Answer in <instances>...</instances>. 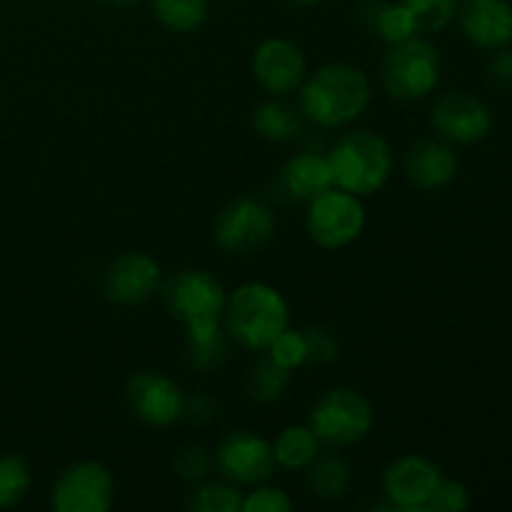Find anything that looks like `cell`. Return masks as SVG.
<instances>
[{
	"mask_svg": "<svg viewBox=\"0 0 512 512\" xmlns=\"http://www.w3.org/2000/svg\"><path fill=\"white\" fill-rule=\"evenodd\" d=\"M195 512H243V493L233 483H208L190 498Z\"/></svg>",
	"mask_w": 512,
	"mask_h": 512,
	"instance_id": "28",
	"label": "cell"
},
{
	"mask_svg": "<svg viewBox=\"0 0 512 512\" xmlns=\"http://www.w3.org/2000/svg\"><path fill=\"white\" fill-rule=\"evenodd\" d=\"M443 480L440 468L423 455H403L383 475V493L395 510L425 512Z\"/></svg>",
	"mask_w": 512,
	"mask_h": 512,
	"instance_id": "13",
	"label": "cell"
},
{
	"mask_svg": "<svg viewBox=\"0 0 512 512\" xmlns=\"http://www.w3.org/2000/svg\"><path fill=\"white\" fill-rule=\"evenodd\" d=\"M185 360L198 373H213L228 358V335L220 320H198L185 325Z\"/></svg>",
	"mask_w": 512,
	"mask_h": 512,
	"instance_id": "19",
	"label": "cell"
},
{
	"mask_svg": "<svg viewBox=\"0 0 512 512\" xmlns=\"http://www.w3.org/2000/svg\"><path fill=\"white\" fill-rule=\"evenodd\" d=\"M288 385H290V370H285L283 365L275 363L270 355L260 358L258 363L250 368L248 393L255 403L260 405L275 403V400L283 398Z\"/></svg>",
	"mask_w": 512,
	"mask_h": 512,
	"instance_id": "25",
	"label": "cell"
},
{
	"mask_svg": "<svg viewBox=\"0 0 512 512\" xmlns=\"http://www.w3.org/2000/svg\"><path fill=\"white\" fill-rule=\"evenodd\" d=\"M363 20L365 28L388 45L403 43V40L413 38V35H420L413 13H410L403 0L400 3H390V0H365Z\"/></svg>",
	"mask_w": 512,
	"mask_h": 512,
	"instance_id": "20",
	"label": "cell"
},
{
	"mask_svg": "<svg viewBox=\"0 0 512 512\" xmlns=\"http://www.w3.org/2000/svg\"><path fill=\"white\" fill-rule=\"evenodd\" d=\"M225 328L238 345L263 353L290 325V308L283 293L268 283H245L228 295Z\"/></svg>",
	"mask_w": 512,
	"mask_h": 512,
	"instance_id": "2",
	"label": "cell"
},
{
	"mask_svg": "<svg viewBox=\"0 0 512 512\" xmlns=\"http://www.w3.org/2000/svg\"><path fill=\"white\" fill-rule=\"evenodd\" d=\"M228 483L233 485H260L268 483L275 473L273 448L265 438L250 430H235L218 443L213 458Z\"/></svg>",
	"mask_w": 512,
	"mask_h": 512,
	"instance_id": "11",
	"label": "cell"
},
{
	"mask_svg": "<svg viewBox=\"0 0 512 512\" xmlns=\"http://www.w3.org/2000/svg\"><path fill=\"white\" fill-rule=\"evenodd\" d=\"M308 488L315 498L335 503L350 488V465L340 455H320L308 465Z\"/></svg>",
	"mask_w": 512,
	"mask_h": 512,
	"instance_id": "23",
	"label": "cell"
},
{
	"mask_svg": "<svg viewBox=\"0 0 512 512\" xmlns=\"http://www.w3.org/2000/svg\"><path fill=\"white\" fill-rule=\"evenodd\" d=\"M228 303L223 283L213 273L200 268H185L163 285V305L183 325L198 320H220Z\"/></svg>",
	"mask_w": 512,
	"mask_h": 512,
	"instance_id": "7",
	"label": "cell"
},
{
	"mask_svg": "<svg viewBox=\"0 0 512 512\" xmlns=\"http://www.w3.org/2000/svg\"><path fill=\"white\" fill-rule=\"evenodd\" d=\"M370 103V80L363 68L328 63L315 70L298 88V108L305 120L320 128H343L365 113Z\"/></svg>",
	"mask_w": 512,
	"mask_h": 512,
	"instance_id": "1",
	"label": "cell"
},
{
	"mask_svg": "<svg viewBox=\"0 0 512 512\" xmlns=\"http://www.w3.org/2000/svg\"><path fill=\"white\" fill-rule=\"evenodd\" d=\"M303 113L298 105H290L285 100H265L250 115V125H253L255 135L270 143H288L295 140L303 130Z\"/></svg>",
	"mask_w": 512,
	"mask_h": 512,
	"instance_id": "21",
	"label": "cell"
},
{
	"mask_svg": "<svg viewBox=\"0 0 512 512\" xmlns=\"http://www.w3.org/2000/svg\"><path fill=\"white\" fill-rule=\"evenodd\" d=\"M273 448L275 468L283 470H305L320 453L318 435L310 430V425H288L278 433Z\"/></svg>",
	"mask_w": 512,
	"mask_h": 512,
	"instance_id": "22",
	"label": "cell"
},
{
	"mask_svg": "<svg viewBox=\"0 0 512 512\" xmlns=\"http://www.w3.org/2000/svg\"><path fill=\"white\" fill-rule=\"evenodd\" d=\"M103 5H110V8H130V5L140 3V0H100Z\"/></svg>",
	"mask_w": 512,
	"mask_h": 512,
	"instance_id": "36",
	"label": "cell"
},
{
	"mask_svg": "<svg viewBox=\"0 0 512 512\" xmlns=\"http://www.w3.org/2000/svg\"><path fill=\"white\" fill-rule=\"evenodd\" d=\"M455 20L475 48L493 53L512 43L510 0H460Z\"/></svg>",
	"mask_w": 512,
	"mask_h": 512,
	"instance_id": "16",
	"label": "cell"
},
{
	"mask_svg": "<svg viewBox=\"0 0 512 512\" xmlns=\"http://www.w3.org/2000/svg\"><path fill=\"white\" fill-rule=\"evenodd\" d=\"M160 265L148 253H123L103 275V293L115 305H140L160 290Z\"/></svg>",
	"mask_w": 512,
	"mask_h": 512,
	"instance_id": "15",
	"label": "cell"
},
{
	"mask_svg": "<svg viewBox=\"0 0 512 512\" xmlns=\"http://www.w3.org/2000/svg\"><path fill=\"white\" fill-rule=\"evenodd\" d=\"M193 423H213L218 418V405L208 395H198L193 400H185V413Z\"/></svg>",
	"mask_w": 512,
	"mask_h": 512,
	"instance_id": "35",
	"label": "cell"
},
{
	"mask_svg": "<svg viewBox=\"0 0 512 512\" xmlns=\"http://www.w3.org/2000/svg\"><path fill=\"white\" fill-rule=\"evenodd\" d=\"M295 508L293 498L283 488L260 483L243 495V512H290Z\"/></svg>",
	"mask_w": 512,
	"mask_h": 512,
	"instance_id": "30",
	"label": "cell"
},
{
	"mask_svg": "<svg viewBox=\"0 0 512 512\" xmlns=\"http://www.w3.org/2000/svg\"><path fill=\"white\" fill-rule=\"evenodd\" d=\"M430 123L450 145H475L493 130V113L478 95L450 90L435 100Z\"/></svg>",
	"mask_w": 512,
	"mask_h": 512,
	"instance_id": "10",
	"label": "cell"
},
{
	"mask_svg": "<svg viewBox=\"0 0 512 512\" xmlns=\"http://www.w3.org/2000/svg\"><path fill=\"white\" fill-rule=\"evenodd\" d=\"M333 185V170H330L328 155L313 153V150H303V153L293 155L285 163L283 173H280V188L293 200H303V203H310Z\"/></svg>",
	"mask_w": 512,
	"mask_h": 512,
	"instance_id": "18",
	"label": "cell"
},
{
	"mask_svg": "<svg viewBox=\"0 0 512 512\" xmlns=\"http://www.w3.org/2000/svg\"><path fill=\"white\" fill-rule=\"evenodd\" d=\"M305 340H308V363L315 365H330L338 358V340L323 325H310L303 330Z\"/></svg>",
	"mask_w": 512,
	"mask_h": 512,
	"instance_id": "33",
	"label": "cell"
},
{
	"mask_svg": "<svg viewBox=\"0 0 512 512\" xmlns=\"http://www.w3.org/2000/svg\"><path fill=\"white\" fill-rule=\"evenodd\" d=\"M373 420V408L358 390L333 388L315 400L308 425L320 443L348 448L368 438Z\"/></svg>",
	"mask_w": 512,
	"mask_h": 512,
	"instance_id": "5",
	"label": "cell"
},
{
	"mask_svg": "<svg viewBox=\"0 0 512 512\" xmlns=\"http://www.w3.org/2000/svg\"><path fill=\"white\" fill-rule=\"evenodd\" d=\"M488 80L498 90L512 93V48L510 45L493 50V58L488 60Z\"/></svg>",
	"mask_w": 512,
	"mask_h": 512,
	"instance_id": "34",
	"label": "cell"
},
{
	"mask_svg": "<svg viewBox=\"0 0 512 512\" xmlns=\"http://www.w3.org/2000/svg\"><path fill=\"white\" fill-rule=\"evenodd\" d=\"M125 400H128L130 413L140 423L153 425V428H168L178 423L185 413V395L178 383L153 370H143L128 380Z\"/></svg>",
	"mask_w": 512,
	"mask_h": 512,
	"instance_id": "12",
	"label": "cell"
},
{
	"mask_svg": "<svg viewBox=\"0 0 512 512\" xmlns=\"http://www.w3.org/2000/svg\"><path fill=\"white\" fill-rule=\"evenodd\" d=\"M213 468V455L203 448V445H188L175 458V473L178 478L188 480V483H198Z\"/></svg>",
	"mask_w": 512,
	"mask_h": 512,
	"instance_id": "31",
	"label": "cell"
},
{
	"mask_svg": "<svg viewBox=\"0 0 512 512\" xmlns=\"http://www.w3.org/2000/svg\"><path fill=\"white\" fill-rule=\"evenodd\" d=\"M290 5H298V8H310V5H318L323 3V0H288Z\"/></svg>",
	"mask_w": 512,
	"mask_h": 512,
	"instance_id": "37",
	"label": "cell"
},
{
	"mask_svg": "<svg viewBox=\"0 0 512 512\" xmlns=\"http://www.w3.org/2000/svg\"><path fill=\"white\" fill-rule=\"evenodd\" d=\"M405 175L420 190H440L458 175V155L448 140H418L405 153Z\"/></svg>",
	"mask_w": 512,
	"mask_h": 512,
	"instance_id": "17",
	"label": "cell"
},
{
	"mask_svg": "<svg viewBox=\"0 0 512 512\" xmlns=\"http://www.w3.org/2000/svg\"><path fill=\"white\" fill-rule=\"evenodd\" d=\"M440 53L430 40L413 35L390 45L383 58V85L398 100H423L440 83Z\"/></svg>",
	"mask_w": 512,
	"mask_h": 512,
	"instance_id": "4",
	"label": "cell"
},
{
	"mask_svg": "<svg viewBox=\"0 0 512 512\" xmlns=\"http://www.w3.org/2000/svg\"><path fill=\"white\" fill-rule=\"evenodd\" d=\"M335 188L368 198L385 188L393 173V150L383 135L373 130H353L343 135L328 153Z\"/></svg>",
	"mask_w": 512,
	"mask_h": 512,
	"instance_id": "3",
	"label": "cell"
},
{
	"mask_svg": "<svg viewBox=\"0 0 512 512\" xmlns=\"http://www.w3.org/2000/svg\"><path fill=\"white\" fill-rule=\"evenodd\" d=\"M253 78L265 93L283 98L303 85L308 65L300 45L288 38H268L253 53Z\"/></svg>",
	"mask_w": 512,
	"mask_h": 512,
	"instance_id": "14",
	"label": "cell"
},
{
	"mask_svg": "<svg viewBox=\"0 0 512 512\" xmlns=\"http://www.w3.org/2000/svg\"><path fill=\"white\" fill-rule=\"evenodd\" d=\"M365 228V208L358 195L330 188L308 203L305 230L310 240L323 250L348 248Z\"/></svg>",
	"mask_w": 512,
	"mask_h": 512,
	"instance_id": "6",
	"label": "cell"
},
{
	"mask_svg": "<svg viewBox=\"0 0 512 512\" xmlns=\"http://www.w3.org/2000/svg\"><path fill=\"white\" fill-rule=\"evenodd\" d=\"M403 3L413 13L418 33L430 35L440 33V30H445L453 23L460 0H403Z\"/></svg>",
	"mask_w": 512,
	"mask_h": 512,
	"instance_id": "27",
	"label": "cell"
},
{
	"mask_svg": "<svg viewBox=\"0 0 512 512\" xmlns=\"http://www.w3.org/2000/svg\"><path fill=\"white\" fill-rule=\"evenodd\" d=\"M275 235V215L263 200L238 198L220 213L215 243L233 255H248L265 248Z\"/></svg>",
	"mask_w": 512,
	"mask_h": 512,
	"instance_id": "9",
	"label": "cell"
},
{
	"mask_svg": "<svg viewBox=\"0 0 512 512\" xmlns=\"http://www.w3.org/2000/svg\"><path fill=\"white\" fill-rule=\"evenodd\" d=\"M265 353H268L275 363L283 365L285 370L293 373V370L303 368V365L308 363V340H305L303 330H293L288 325V328L268 345Z\"/></svg>",
	"mask_w": 512,
	"mask_h": 512,
	"instance_id": "29",
	"label": "cell"
},
{
	"mask_svg": "<svg viewBox=\"0 0 512 512\" xmlns=\"http://www.w3.org/2000/svg\"><path fill=\"white\" fill-rule=\"evenodd\" d=\"M33 485L28 463L20 455L5 453L0 455V510L15 508L23 503Z\"/></svg>",
	"mask_w": 512,
	"mask_h": 512,
	"instance_id": "26",
	"label": "cell"
},
{
	"mask_svg": "<svg viewBox=\"0 0 512 512\" xmlns=\"http://www.w3.org/2000/svg\"><path fill=\"white\" fill-rule=\"evenodd\" d=\"M113 500V473L98 460L68 465L50 490V505L55 512H108Z\"/></svg>",
	"mask_w": 512,
	"mask_h": 512,
	"instance_id": "8",
	"label": "cell"
},
{
	"mask_svg": "<svg viewBox=\"0 0 512 512\" xmlns=\"http://www.w3.org/2000/svg\"><path fill=\"white\" fill-rule=\"evenodd\" d=\"M470 508V490L460 480H440L430 498V512H463Z\"/></svg>",
	"mask_w": 512,
	"mask_h": 512,
	"instance_id": "32",
	"label": "cell"
},
{
	"mask_svg": "<svg viewBox=\"0 0 512 512\" xmlns=\"http://www.w3.org/2000/svg\"><path fill=\"white\" fill-rule=\"evenodd\" d=\"M155 20L173 33H195L208 20V0H150Z\"/></svg>",
	"mask_w": 512,
	"mask_h": 512,
	"instance_id": "24",
	"label": "cell"
}]
</instances>
